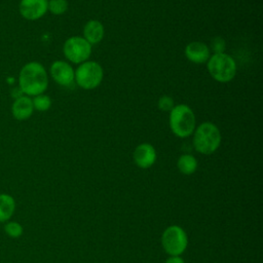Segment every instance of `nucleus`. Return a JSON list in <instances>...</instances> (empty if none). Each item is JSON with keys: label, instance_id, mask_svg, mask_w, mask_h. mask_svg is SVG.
Returning <instances> with one entry per match:
<instances>
[{"label": "nucleus", "instance_id": "nucleus-1", "mask_svg": "<svg viewBox=\"0 0 263 263\" xmlns=\"http://www.w3.org/2000/svg\"><path fill=\"white\" fill-rule=\"evenodd\" d=\"M17 81L22 93L28 97H35L47 89L48 75L42 64L33 61L22 67Z\"/></svg>", "mask_w": 263, "mask_h": 263}, {"label": "nucleus", "instance_id": "nucleus-2", "mask_svg": "<svg viewBox=\"0 0 263 263\" xmlns=\"http://www.w3.org/2000/svg\"><path fill=\"white\" fill-rule=\"evenodd\" d=\"M222 136L218 126L212 122H203L197 126L193 135V147L200 154H213L220 147Z\"/></svg>", "mask_w": 263, "mask_h": 263}, {"label": "nucleus", "instance_id": "nucleus-3", "mask_svg": "<svg viewBox=\"0 0 263 263\" xmlns=\"http://www.w3.org/2000/svg\"><path fill=\"white\" fill-rule=\"evenodd\" d=\"M168 123L175 136L178 138H187L195 129V115L189 106L184 104L177 105L170 111Z\"/></svg>", "mask_w": 263, "mask_h": 263}, {"label": "nucleus", "instance_id": "nucleus-4", "mask_svg": "<svg viewBox=\"0 0 263 263\" xmlns=\"http://www.w3.org/2000/svg\"><path fill=\"white\" fill-rule=\"evenodd\" d=\"M206 63L210 75L218 82H229L236 74V63L234 59L225 52L214 53Z\"/></svg>", "mask_w": 263, "mask_h": 263}, {"label": "nucleus", "instance_id": "nucleus-5", "mask_svg": "<svg viewBox=\"0 0 263 263\" xmlns=\"http://www.w3.org/2000/svg\"><path fill=\"white\" fill-rule=\"evenodd\" d=\"M161 246L170 256H181L188 247L186 231L179 225H171L161 234Z\"/></svg>", "mask_w": 263, "mask_h": 263}, {"label": "nucleus", "instance_id": "nucleus-6", "mask_svg": "<svg viewBox=\"0 0 263 263\" xmlns=\"http://www.w3.org/2000/svg\"><path fill=\"white\" fill-rule=\"evenodd\" d=\"M76 83L83 89L90 90L98 87L104 76L102 66L95 61H86L79 65L74 72Z\"/></svg>", "mask_w": 263, "mask_h": 263}, {"label": "nucleus", "instance_id": "nucleus-7", "mask_svg": "<svg viewBox=\"0 0 263 263\" xmlns=\"http://www.w3.org/2000/svg\"><path fill=\"white\" fill-rule=\"evenodd\" d=\"M63 52L68 61L74 64H81L86 62L90 57L91 44H89L83 37L73 36L65 41Z\"/></svg>", "mask_w": 263, "mask_h": 263}, {"label": "nucleus", "instance_id": "nucleus-8", "mask_svg": "<svg viewBox=\"0 0 263 263\" xmlns=\"http://www.w3.org/2000/svg\"><path fill=\"white\" fill-rule=\"evenodd\" d=\"M48 0H21L18 4L20 14L28 21H37L47 11Z\"/></svg>", "mask_w": 263, "mask_h": 263}, {"label": "nucleus", "instance_id": "nucleus-9", "mask_svg": "<svg viewBox=\"0 0 263 263\" xmlns=\"http://www.w3.org/2000/svg\"><path fill=\"white\" fill-rule=\"evenodd\" d=\"M49 73L54 82L62 86H70L74 83V70L67 62L54 61L50 66Z\"/></svg>", "mask_w": 263, "mask_h": 263}, {"label": "nucleus", "instance_id": "nucleus-10", "mask_svg": "<svg viewBox=\"0 0 263 263\" xmlns=\"http://www.w3.org/2000/svg\"><path fill=\"white\" fill-rule=\"evenodd\" d=\"M156 150L149 143L138 145L133 153V158L137 166L140 168H149L156 161Z\"/></svg>", "mask_w": 263, "mask_h": 263}, {"label": "nucleus", "instance_id": "nucleus-11", "mask_svg": "<svg viewBox=\"0 0 263 263\" xmlns=\"http://www.w3.org/2000/svg\"><path fill=\"white\" fill-rule=\"evenodd\" d=\"M33 112L34 107L31 97L21 95L13 101L11 105V114L18 121L29 119L32 116Z\"/></svg>", "mask_w": 263, "mask_h": 263}, {"label": "nucleus", "instance_id": "nucleus-12", "mask_svg": "<svg viewBox=\"0 0 263 263\" xmlns=\"http://www.w3.org/2000/svg\"><path fill=\"white\" fill-rule=\"evenodd\" d=\"M185 57L194 64H203L206 63L211 57L210 48L203 42L193 41L186 45Z\"/></svg>", "mask_w": 263, "mask_h": 263}, {"label": "nucleus", "instance_id": "nucleus-13", "mask_svg": "<svg viewBox=\"0 0 263 263\" xmlns=\"http://www.w3.org/2000/svg\"><path fill=\"white\" fill-rule=\"evenodd\" d=\"M104 26L97 20L88 21L83 28V38L89 44L99 43L104 37Z\"/></svg>", "mask_w": 263, "mask_h": 263}, {"label": "nucleus", "instance_id": "nucleus-14", "mask_svg": "<svg viewBox=\"0 0 263 263\" xmlns=\"http://www.w3.org/2000/svg\"><path fill=\"white\" fill-rule=\"evenodd\" d=\"M16 210V201L9 193H0V223L12 219Z\"/></svg>", "mask_w": 263, "mask_h": 263}, {"label": "nucleus", "instance_id": "nucleus-15", "mask_svg": "<svg viewBox=\"0 0 263 263\" xmlns=\"http://www.w3.org/2000/svg\"><path fill=\"white\" fill-rule=\"evenodd\" d=\"M197 160L196 158L191 154H183L178 158L177 166L178 170L184 174V175H192L197 170Z\"/></svg>", "mask_w": 263, "mask_h": 263}, {"label": "nucleus", "instance_id": "nucleus-16", "mask_svg": "<svg viewBox=\"0 0 263 263\" xmlns=\"http://www.w3.org/2000/svg\"><path fill=\"white\" fill-rule=\"evenodd\" d=\"M3 230H4V233L10 238H18L24 233L23 225L20 222L14 220H9L5 222Z\"/></svg>", "mask_w": 263, "mask_h": 263}, {"label": "nucleus", "instance_id": "nucleus-17", "mask_svg": "<svg viewBox=\"0 0 263 263\" xmlns=\"http://www.w3.org/2000/svg\"><path fill=\"white\" fill-rule=\"evenodd\" d=\"M32 102L34 110H37L39 112H45L51 107V99L44 93L33 97Z\"/></svg>", "mask_w": 263, "mask_h": 263}, {"label": "nucleus", "instance_id": "nucleus-18", "mask_svg": "<svg viewBox=\"0 0 263 263\" xmlns=\"http://www.w3.org/2000/svg\"><path fill=\"white\" fill-rule=\"evenodd\" d=\"M68 9L67 0H49L47 4V10L54 15L64 14Z\"/></svg>", "mask_w": 263, "mask_h": 263}, {"label": "nucleus", "instance_id": "nucleus-19", "mask_svg": "<svg viewBox=\"0 0 263 263\" xmlns=\"http://www.w3.org/2000/svg\"><path fill=\"white\" fill-rule=\"evenodd\" d=\"M157 106L161 111H171L174 108V100L170 96H161L157 102Z\"/></svg>", "mask_w": 263, "mask_h": 263}, {"label": "nucleus", "instance_id": "nucleus-20", "mask_svg": "<svg viewBox=\"0 0 263 263\" xmlns=\"http://www.w3.org/2000/svg\"><path fill=\"white\" fill-rule=\"evenodd\" d=\"M225 40L222 37H216L211 42V48L215 53H222L225 50Z\"/></svg>", "mask_w": 263, "mask_h": 263}, {"label": "nucleus", "instance_id": "nucleus-21", "mask_svg": "<svg viewBox=\"0 0 263 263\" xmlns=\"http://www.w3.org/2000/svg\"><path fill=\"white\" fill-rule=\"evenodd\" d=\"M165 263H185V261L181 256H170L165 260Z\"/></svg>", "mask_w": 263, "mask_h": 263}]
</instances>
